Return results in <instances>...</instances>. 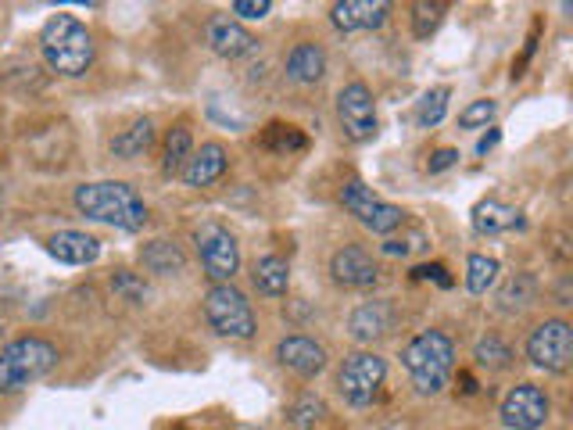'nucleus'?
<instances>
[{"label":"nucleus","mask_w":573,"mask_h":430,"mask_svg":"<svg viewBox=\"0 0 573 430\" xmlns=\"http://www.w3.org/2000/svg\"><path fill=\"white\" fill-rule=\"evenodd\" d=\"M72 205L79 215L94 219V223L115 226V230L137 233L147 226V205L137 194V187H129L122 180H101V183H79L72 194Z\"/></svg>","instance_id":"nucleus-1"},{"label":"nucleus","mask_w":573,"mask_h":430,"mask_svg":"<svg viewBox=\"0 0 573 430\" xmlns=\"http://www.w3.org/2000/svg\"><path fill=\"white\" fill-rule=\"evenodd\" d=\"M40 54L47 61V69L58 72L65 79H79L94 65V33L79 22L69 11H58L43 22L40 29Z\"/></svg>","instance_id":"nucleus-2"},{"label":"nucleus","mask_w":573,"mask_h":430,"mask_svg":"<svg viewBox=\"0 0 573 430\" xmlns=\"http://www.w3.org/2000/svg\"><path fill=\"white\" fill-rule=\"evenodd\" d=\"M402 366L420 395H437L455 370V341L445 330H423L402 348Z\"/></svg>","instance_id":"nucleus-3"},{"label":"nucleus","mask_w":573,"mask_h":430,"mask_svg":"<svg viewBox=\"0 0 573 430\" xmlns=\"http://www.w3.org/2000/svg\"><path fill=\"white\" fill-rule=\"evenodd\" d=\"M58 366V348L47 337H18L0 348V391L15 395Z\"/></svg>","instance_id":"nucleus-4"},{"label":"nucleus","mask_w":573,"mask_h":430,"mask_svg":"<svg viewBox=\"0 0 573 430\" xmlns=\"http://www.w3.org/2000/svg\"><path fill=\"white\" fill-rule=\"evenodd\" d=\"M205 319L212 323L215 334L233 337V341H248L255 337L258 319L251 301L244 298V291H237L233 284H212L205 294Z\"/></svg>","instance_id":"nucleus-5"},{"label":"nucleus","mask_w":573,"mask_h":430,"mask_svg":"<svg viewBox=\"0 0 573 430\" xmlns=\"http://www.w3.org/2000/svg\"><path fill=\"white\" fill-rule=\"evenodd\" d=\"M384 380H387V362L377 352L348 355L341 373H337V387H341L344 402L355 405V409H366V405L377 402Z\"/></svg>","instance_id":"nucleus-6"},{"label":"nucleus","mask_w":573,"mask_h":430,"mask_svg":"<svg viewBox=\"0 0 573 430\" xmlns=\"http://www.w3.org/2000/svg\"><path fill=\"white\" fill-rule=\"evenodd\" d=\"M197 255H201V266H205L208 280L212 284H233V276L240 269V244L226 226L219 223H205L194 233Z\"/></svg>","instance_id":"nucleus-7"},{"label":"nucleus","mask_w":573,"mask_h":430,"mask_svg":"<svg viewBox=\"0 0 573 430\" xmlns=\"http://www.w3.org/2000/svg\"><path fill=\"white\" fill-rule=\"evenodd\" d=\"M341 205L348 208L355 219H359L366 230L380 233V237H391L394 230H402L405 226V212L398 205H391V201L377 198L373 190L366 187L362 180H351L344 183L341 190Z\"/></svg>","instance_id":"nucleus-8"},{"label":"nucleus","mask_w":573,"mask_h":430,"mask_svg":"<svg viewBox=\"0 0 573 430\" xmlns=\"http://www.w3.org/2000/svg\"><path fill=\"white\" fill-rule=\"evenodd\" d=\"M527 359L545 373H566L573 362V327L566 319H545L527 337Z\"/></svg>","instance_id":"nucleus-9"},{"label":"nucleus","mask_w":573,"mask_h":430,"mask_svg":"<svg viewBox=\"0 0 573 430\" xmlns=\"http://www.w3.org/2000/svg\"><path fill=\"white\" fill-rule=\"evenodd\" d=\"M337 119H341V129L344 137L351 144H366V140L377 137V101H373V90L366 83H348L341 86V94H337Z\"/></svg>","instance_id":"nucleus-10"},{"label":"nucleus","mask_w":573,"mask_h":430,"mask_svg":"<svg viewBox=\"0 0 573 430\" xmlns=\"http://www.w3.org/2000/svg\"><path fill=\"white\" fill-rule=\"evenodd\" d=\"M548 420V395L538 384H516L502 402V423L509 430H538Z\"/></svg>","instance_id":"nucleus-11"},{"label":"nucleus","mask_w":573,"mask_h":430,"mask_svg":"<svg viewBox=\"0 0 573 430\" xmlns=\"http://www.w3.org/2000/svg\"><path fill=\"white\" fill-rule=\"evenodd\" d=\"M330 273H334L337 284L359 287V291H366V287H373L380 280V266L373 262V255H369L366 248H359V244H348V248L334 251V258H330Z\"/></svg>","instance_id":"nucleus-12"},{"label":"nucleus","mask_w":573,"mask_h":430,"mask_svg":"<svg viewBox=\"0 0 573 430\" xmlns=\"http://www.w3.org/2000/svg\"><path fill=\"white\" fill-rule=\"evenodd\" d=\"M276 359L298 377H319L326 370V348L305 334H291L276 344Z\"/></svg>","instance_id":"nucleus-13"},{"label":"nucleus","mask_w":573,"mask_h":430,"mask_svg":"<svg viewBox=\"0 0 573 430\" xmlns=\"http://www.w3.org/2000/svg\"><path fill=\"white\" fill-rule=\"evenodd\" d=\"M230 169V158H226V147L219 140H208L197 151H190L187 165L180 169L183 183L187 187H212L215 180H223V172Z\"/></svg>","instance_id":"nucleus-14"},{"label":"nucleus","mask_w":573,"mask_h":430,"mask_svg":"<svg viewBox=\"0 0 573 430\" xmlns=\"http://www.w3.org/2000/svg\"><path fill=\"white\" fill-rule=\"evenodd\" d=\"M391 4L384 0H341L330 8V18L341 33H366V29H380L387 22Z\"/></svg>","instance_id":"nucleus-15"},{"label":"nucleus","mask_w":573,"mask_h":430,"mask_svg":"<svg viewBox=\"0 0 573 430\" xmlns=\"http://www.w3.org/2000/svg\"><path fill=\"white\" fill-rule=\"evenodd\" d=\"M208 43H212V51L226 61L248 58V54L258 47L255 36H251L248 29L240 26L237 18H230V15H219V18L208 22Z\"/></svg>","instance_id":"nucleus-16"},{"label":"nucleus","mask_w":573,"mask_h":430,"mask_svg":"<svg viewBox=\"0 0 573 430\" xmlns=\"http://www.w3.org/2000/svg\"><path fill=\"white\" fill-rule=\"evenodd\" d=\"M47 255L65 266H90L101 258V241L83 230H58L54 237H47Z\"/></svg>","instance_id":"nucleus-17"},{"label":"nucleus","mask_w":573,"mask_h":430,"mask_svg":"<svg viewBox=\"0 0 573 430\" xmlns=\"http://www.w3.org/2000/svg\"><path fill=\"white\" fill-rule=\"evenodd\" d=\"M387 330H391V305L387 301H362L348 319V334L359 344L380 341Z\"/></svg>","instance_id":"nucleus-18"},{"label":"nucleus","mask_w":573,"mask_h":430,"mask_svg":"<svg viewBox=\"0 0 573 430\" xmlns=\"http://www.w3.org/2000/svg\"><path fill=\"white\" fill-rule=\"evenodd\" d=\"M523 226H527L523 215L495 198H484L473 205V230L484 233V237H495V233H505V230H523Z\"/></svg>","instance_id":"nucleus-19"},{"label":"nucleus","mask_w":573,"mask_h":430,"mask_svg":"<svg viewBox=\"0 0 573 430\" xmlns=\"http://www.w3.org/2000/svg\"><path fill=\"white\" fill-rule=\"evenodd\" d=\"M251 280H255V291L266 294V298H283L291 291V266L287 258L280 255H262L251 269Z\"/></svg>","instance_id":"nucleus-20"},{"label":"nucleus","mask_w":573,"mask_h":430,"mask_svg":"<svg viewBox=\"0 0 573 430\" xmlns=\"http://www.w3.org/2000/svg\"><path fill=\"white\" fill-rule=\"evenodd\" d=\"M287 76L294 83H319L326 76V51L319 43H298L291 54H287Z\"/></svg>","instance_id":"nucleus-21"},{"label":"nucleus","mask_w":573,"mask_h":430,"mask_svg":"<svg viewBox=\"0 0 573 430\" xmlns=\"http://www.w3.org/2000/svg\"><path fill=\"white\" fill-rule=\"evenodd\" d=\"M140 262H144L147 273L172 276V273H180V269L187 266V255H183V248L176 241H165V237H158V241H147L144 248H140Z\"/></svg>","instance_id":"nucleus-22"},{"label":"nucleus","mask_w":573,"mask_h":430,"mask_svg":"<svg viewBox=\"0 0 573 430\" xmlns=\"http://www.w3.org/2000/svg\"><path fill=\"white\" fill-rule=\"evenodd\" d=\"M154 147V122L151 119H137L133 126H126L119 137H112V155L122 162H133V158L147 155Z\"/></svg>","instance_id":"nucleus-23"},{"label":"nucleus","mask_w":573,"mask_h":430,"mask_svg":"<svg viewBox=\"0 0 573 430\" xmlns=\"http://www.w3.org/2000/svg\"><path fill=\"white\" fill-rule=\"evenodd\" d=\"M190 151H194L190 126L187 122H176V126L169 129V137H165V147H162V172L165 176H180V169L187 165Z\"/></svg>","instance_id":"nucleus-24"},{"label":"nucleus","mask_w":573,"mask_h":430,"mask_svg":"<svg viewBox=\"0 0 573 430\" xmlns=\"http://www.w3.org/2000/svg\"><path fill=\"white\" fill-rule=\"evenodd\" d=\"M262 147L266 151H273V155H301V151H308V137L301 133L298 126H287V122H269L266 129H262Z\"/></svg>","instance_id":"nucleus-25"},{"label":"nucleus","mask_w":573,"mask_h":430,"mask_svg":"<svg viewBox=\"0 0 573 430\" xmlns=\"http://www.w3.org/2000/svg\"><path fill=\"white\" fill-rule=\"evenodd\" d=\"M445 11H448L445 0H420V4H412V33H416V40H430L437 33V26L445 22Z\"/></svg>","instance_id":"nucleus-26"},{"label":"nucleus","mask_w":573,"mask_h":430,"mask_svg":"<svg viewBox=\"0 0 573 430\" xmlns=\"http://www.w3.org/2000/svg\"><path fill=\"white\" fill-rule=\"evenodd\" d=\"M498 280V258L491 255H470L466 262V291L470 294H488Z\"/></svg>","instance_id":"nucleus-27"},{"label":"nucleus","mask_w":573,"mask_h":430,"mask_svg":"<svg viewBox=\"0 0 573 430\" xmlns=\"http://www.w3.org/2000/svg\"><path fill=\"white\" fill-rule=\"evenodd\" d=\"M473 359L480 362V366H488V370H509L513 366V352H509V344L498 341V337H480L477 348H473Z\"/></svg>","instance_id":"nucleus-28"},{"label":"nucleus","mask_w":573,"mask_h":430,"mask_svg":"<svg viewBox=\"0 0 573 430\" xmlns=\"http://www.w3.org/2000/svg\"><path fill=\"white\" fill-rule=\"evenodd\" d=\"M534 291H538V287H534V276L520 273L498 291V301H502V309H523V305L534 301Z\"/></svg>","instance_id":"nucleus-29"},{"label":"nucleus","mask_w":573,"mask_h":430,"mask_svg":"<svg viewBox=\"0 0 573 430\" xmlns=\"http://www.w3.org/2000/svg\"><path fill=\"white\" fill-rule=\"evenodd\" d=\"M448 97H452V90H448V86H434V90H427V94H423V101H420V126L423 129H434L437 122L445 119Z\"/></svg>","instance_id":"nucleus-30"},{"label":"nucleus","mask_w":573,"mask_h":430,"mask_svg":"<svg viewBox=\"0 0 573 430\" xmlns=\"http://www.w3.org/2000/svg\"><path fill=\"white\" fill-rule=\"evenodd\" d=\"M498 104L491 101V97H484V101H473L470 108H462L459 112V126L462 129H477V126H488L491 119H495Z\"/></svg>","instance_id":"nucleus-31"},{"label":"nucleus","mask_w":573,"mask_h":430,"mask_svg":"<svg viewBox=\"0 0 573 430\" xmlns=\"http://www.w3.org/2000/svg\"><path fill=\"white\" fill-rule=\"evenodd\" d=\"M326 416V405L319 402L316 395H301L298 405H294V423H298L301 430H308L312 423H319Z\"/></svg>","instance_id":"nucleus-32"},{"label":"nucleus","mask_w":573,"mask_h":430,"mask_svg":"<svg viewBox=\"0 0 573 430\" xmlns=\"http://www.w3.org/2000/svg\"><path fill=\"white\" fill-rule=\"evenodd\" d=\"M112 291H115V294H122V298H126V301H144L147 287H144V280H137V276H133V273L119 269V273L112 276Z\"/></svg>","instance_id":"nucleus-33"},{"label":"nucleus","mask_w":573,"mask_h":430,"mask_svg":"<svg viewBox=\"0 0 573 430\" xmlns=\"http://www.w3.org/2000/svg\"><path fill=\"white\" fill-rule=\"evenodd\" d=\"M412 280H427V284H437L441 291H448V287L455 284L452 276H448V266H441V262H423V266L412 269Z\"/></svg>","instance_id":"nucleus-34"},{"label":"nucleus","mask_w":573,"mask_h":430,"mask_svg":"<svg viewBox=\"0 0 573 430\" xmlns=\"http://www.w3.org/2000/svg\"><path fill=\"white\" fill-rule=\"evenodd\" d=\"M420 248H427L423 233H412V237H387L380 251H384V255H394V258H398V255L405 258V255H412V251H420Z\"/></svg>","instance_id":"nucleus-35"},{"label":"nucleus","mask_w":573,"mask_h":430,"mask_svg":"<svg viewBox=\"0 0 573 430\" xmlns=\"http://www.w3.org/2000/svg\"><path fill=\"white\" fill-rule=\"evenodd\" d=\"M230 11L240 18H266L273 11V4L269 0H237V4H230Z\"/></svg>","instance_id":"nucleus-36"},{"label":"nucleus","mask_w":573,"mask_h":430,"mask_svg":"<svg viewBox=\"0 0 573 430\" xmlns=\"http://www.w3.org/2000/svg\"><path fill=\"white\" fill-rule=\"evenodd\" d=\"M455 162H459V151H455V147H441V151H434V155H430L427 169L430 172H445V169H452Z\"/></svg>","instance_id":"nucleus-37"},{"label":"nucleus","mask_w":573,"mask_h":430,"mask_svg":"<svg viewBox=\"0 0 573 430\" xmlns=\"http://www.w3.org/2000/svg\"><path fill=\"white\" fill-rule=\"evenodd\" d=\"M455 391H459V395H466V398H473L480 391L477 377H473L470 370H459V377H455Z\"/></svg>","instance_id":"nucleus-38"},{"label":"nucleus","mask_w":573,"mask_h":430,"mask_svg":"<svg viewBox=\"0 0 573 430\" xmlns=\"http://www.w3.org/2000/svg\"><path fill=\"white\" fill-rule=\"evenodd\" d=\"M498 140H502V129H495L491 126V133H484V137H480V144H477V155H488L491 147L498 144Z\"/></svg>","instance_id":"nucleus-39"},{"label":"nucleus","mask_w":573,"mask_h":430,"mask_svg":"<svg viewBox=\"0 0 573 430\" xmlns=\"http://www.w3.org/2000/svg\"><path fill=\"white\" fill-rule=\"evenodd\" d=\"M0 208H4V190H0Z\"/></svg>","instance_id":"nucleus-40"}]
</instances>
